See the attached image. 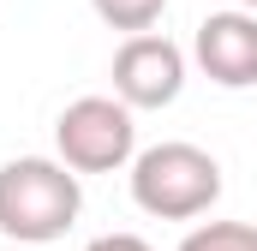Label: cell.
<instances>
[{
	"label": "cell",
	"mask_w": 257,
	"mask_h": 251,
	"mask_svg": "<svg viewBox=\"0 0 257 251\" xmlns=\"http://www.w3.org/2000/svg\"><path fill=\"white\" fill-rule=\"evenodd\" d=\"M239 12H257V0H239Z\"/></svg>",
	"instance_id": "9"
},
{
	"label": "cell",
	"mask_w": 257,
	"mask_h": 251,
	"mask_svg": "<svg viewBox=\"0 0 257 251\" xmlns=\"http://www.w3.org/2000/svg\"><path fill=\"white\" fill-rule=\"evenodd\" d=\"M84 251H150V239H138V233H102V239H90Z\"/></svg>",
	"instance_id": "8"
},
{
	"label": "cell",
	"mask_w": 257,
	"mask_h": 251,
	"mask_svg": "<svg viewBox=\"0 0 257 251\" xmlns=\"http://www.w3.org/2000/svg\"><path fill=\"white\" fill-rule=\"evenodd\" d=\"M180 251H257V227L251 221H203L180 239Z\"/></svg>",
	"instance_id": "7"
},
{
	"label": "cell",
	"mask_w": 257,
	"mask_h": 251,
	"mask_svg": "<svg viewBox=\"0 0 257 251\" xmlns=\"http://www.w3.org/2000/svg\"><path fill=\"white\" fill-rule=\"evenodd\" d=\"M221 197V162L197 144H150L132 162V203L156 221H197Z\"/></svg>",
	"instance_id": "2"
},
{
	"label": "cell",
	"mask_w": 257,
	"mask_h": 251,
	"mask_svg": "<svg viewBox=\"0 0 257 251\" xmlns=\"http://www.w3.org/2000/svg\"><path fill=\"white\" fill-rule=\"evenodd\" d=\"M84 209V186L60 156H18L0 168V233L18 245H54Z\"/></svg>",
	"instance_id": "1"
},
{
	"label": "cell",
	"mask_w": 257,
	"mask_h": 251,
	"mask_svg": "<svg viewBox=\"0 0 257 251\" xmlns=\"http://www.w3.org/2000/svg\"><path fill=\"white\" fill-rule=\"evenodd\" d=\"M180 90H186V54H180V42L156 36V30L120 42V54H114V96L132 114L138 108H168V102H180Z\"/></svg>",
	"instance_id": "4"
},
{
	"label": "cell",
	"mask_w": 257,
	"mask_h": 251,
	"mask_svg": "<svg viewBox=\"0 0 257 251\" xmlns=\"http://www.w3.org/2000/svg\"><path fill=\"white\" fill-rule=\"evenodd\" d=\"M90 6L108 30H126V36H150L168 12V0H90Z\"/></svg>",
	"instance_id": "6"
},
{
	"label": "cell",
	"mask_w": 257,
	"mask_h": 251,
	"mask_svg": "<svg viewBox=\"0 0 257 251\" xmlns=\"http://www.w3.org/2000/svg\"><path fill=\"white\" fill-rule=\"evenodd\" d=\"M54 150L72 174H114L138 162V126L120 96H78L54 120Z\"/></svg>",
	"instance_id": "3"
},
{
	"label": "cell",
	"mask_w": 257,
	"mask_h": 251,
	"mask_svg": "<svg viewBox=\"0 0 257 251\" xmlns=\"http://www.w3.org/2000/svg\"><path fill=\"white\" fill-rule=\"evenodd\" d=\"M192 54L209 84L221 90H251L257 84V12H209L192 36Z\"/></svg>",
	"instance_id": "5"
}]
</instances>
